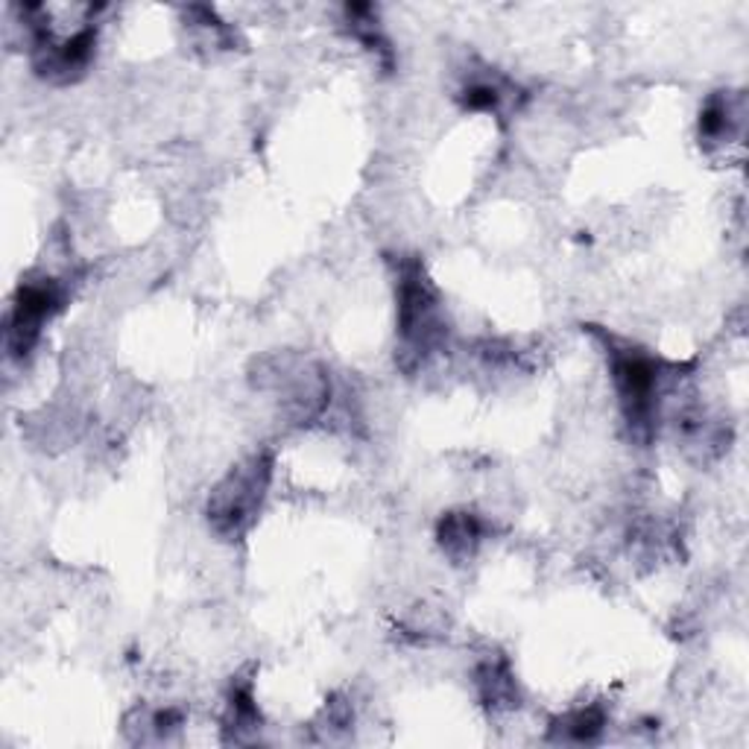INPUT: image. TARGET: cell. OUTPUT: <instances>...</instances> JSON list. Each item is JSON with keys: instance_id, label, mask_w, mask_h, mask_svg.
I'll use <instances>...</instances> for the list:
<instances>
[{"instance_id": "obj_1", "label": "cell", "mask_w": 749, "mask_h": 749, "mask_svg": "<svg viewBox=\"0 0 749 749\" xmlns=\"http://www.w3.org/2000/svg\"><path fill=\"white\" fill-rule=\"evenodd\" d=\"M270 475H273V463L266 454H255L243 466L235 468L211 492L209 519L214 531L223 533V536H238L240 531H247L249 521L255 519L258 507H261Z\"/></svg>"}, {"instance_id": "obj_2", "label": "cell", "mask_w": 749, "mask_h": 749, "mask_svg": "<svg viewBox=\"0 0 749 749\" xmlns=\"http://www.w3.org/2000/svg\"><path fill=\"white\" fill-rule=\"evenodd\" d=\"M439 542L445 548L448 557L454 559H468L475 554L477 542H480V524H477L475 515H448L442 524H439Z\"/></svg>"}, {"instance_id": "obj_3", "label": "cell", "mask_w": 749, "mask_h": 749, "mask_svg": "<svg viewBox=\"0 0 749 749\" xmlns=\"http://www.w3.org/2000/svg\"><path fill=\"white\" fill-rule=\"evenodd\" d=\"M601 729H604V714L597 712V709H588V712H576L566 721V738L568 740H592Z\"/></svg>"}]
</instances>
